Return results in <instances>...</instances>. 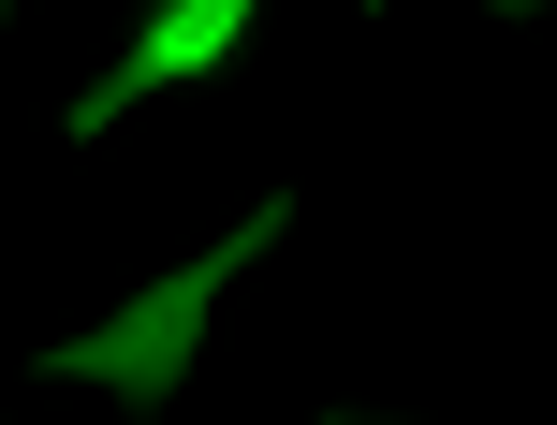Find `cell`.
<instances>
[{
	"mask_svg": "<svg viewBox=\"0 0 557 425\" xmlns=\"http://www.w3.org/2000/svg\"><path fill=\"white\" fill-rule=\"evenodd\" d=\"M278 221H294V205H250V221H235V235H221L206 264H176V279H147L133 309H103L88 338H59V352H45V382H103V397L162 411L176 382H191V352H206V309L235 293V264H264V250H278Z\"/></svg>",
	"mask_w": 557,
	"mask_h": 425,
	"instance_id": "cell-1",
	"label": "cell"
},
{
	"mask_svg": "<svg viewBox=\"0 0 557 425\" xmlns=\"http://www.w3.org/2000/svg\"><path fill=\"white\" fill-rule=\"evenodd\" d=\"M250 15L264 0H162V15L117 45V74L103 88H74V133H117V117L147 103V88H191V74H221L235 45H250Z\"/></svg>",
	"mask_w": 557,
	"mask_h": 425,
	"instance_id": "cell-2",
	"label": "cell"
},
{
	"mask_svg": "<svg viewBox=\"0 0 557 425\" xmlns=\"http://www.w3.org/2000/svg\"><path fill=\"white\" fill-rule=\"evenodd\" d=\"M513 15H557V0H513Z\"/></svg>",
	"mask_w": 557,
	"mask_h": 425,
	"instance_id": "cell-3",
	"label": "cell"
}]
</instances>
